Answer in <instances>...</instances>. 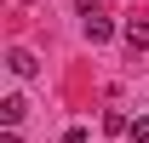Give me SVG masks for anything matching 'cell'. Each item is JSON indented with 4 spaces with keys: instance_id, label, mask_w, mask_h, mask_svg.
Here are the masks:
<instances>
[{
    "instance_id": "cell-1",
    "label": "cell",
    "mask_w": 149,
    "mask_h": 143,
    "mask_svg": "<svg viewBox=\"0 0 149 143\" xmlns=\"http://www.w3.org/2000/svg\"><path fill=\"white\" fill-rule=\"evenodd\" d=\"M80 29H86V40H92V46H103V40L115 35V17H109V12H103V6H97L92 17H80Z\"/></svg>"
},
{
    "instance_id": "cell-2",
    "label": "cell",
    "mask_w": 149,
    "mask_h": 143,
    "mask_svg": "<svg viewBox=\"0 0 149 143\" xmlns=\"http://www.w3.org/2000/svg\"><path fill=\"white\" fill-rule=\"evenodd\" d=\"M6 69L17 74V80H35V74H40V63H35V52H23V46H12V52H6Z\"/></svg>"
},
{
    "instance_id": "cell-3",
    "label": "cell",
    "mask_w": 149,
    "mask_h": 143,
    "mask_svg": "<svg viewBox=\"0 0 149 143\" xmlns=\"http://www.w3.org/2000/svg\"><path fill=\"white\" fill-rule=\"evenodd\" d=\"M23 115H29V103H23L17 92H12V97L0 103V120H6V126H23Z\"/></svg>"
},
{
    "instance_id": "cell-4",
    "label": "cell",
    "mask_w": 149,
    "mask_h": 143,
    "mask_svg": "<svg viewBox=\"0 0 149 143\" xmlns=\"http://www.w3.org/2000/svg\"><path fill=\"white\" fill-rule=\"evenodd\" d=\"M120 35H126V46H132V52H143V46H149V23H138V17H132Z\"/></svg>"
},
{
    "instance_id": "cell-5",
    "label": "cell",
    "mask_w": 149,
    "mask_h": 143,
    "mask_svg": "<svg viewBox=\"0 0 149 143\" xmlns=\"http://www.w3.org/2000/svg\"><path fill=\"white\" fill-rule=\"evenodd\" d=\"M126 126H132V120L120 115V109H109V115H103V132H115V137H126Z\"/></svg>"
},
{
    "instance_id": "cell-6",
    "label": "cell",
    "mask_w": 149,
    "mask_h": 143,
    "mask_svg": "<svg viewBox=\"0 0 149 143\" xmlns=\"http://www.w3.org/2000/svg\"><path fill=\"white\" fill-rule=\"evenodd\" d=\"M126 137H132V143H149V120H132V126H126Z\"/></svg>"
},
{
    "instance_id": "cell-7",
    "label": "cell",
    "mask_w": 149,
    "mask_h": 143,
    "mask_svg": "<svg viewBox=\"0 0 149 143\" xmlns=\"http://www.w3.org/2000/svg\"><path fill=\"white\" fill-rule=\"evenodd\" d=\"M97 6H103V0H74V17H92Z\"/></svg>"
},
{
    "instance_id": "cell-8",
    "label": "cell",
    "mask_w": 149,
    "mask_h": 143,
    "mask_svg": "<svg viewBox=\"0 0 149 143\" xmlns=\"http://www.w3.org/2000/svg\"><path fill=\"white\" fill-rule=\"evenodd\" d=\"M63 143H86V126H69V132H63Z\"/></svg>"
},
{
    "instance_id": "cell-9",
    "label": "cell",
    "mask_w": 149,
    "mask_h": 143,
    "mask_svg": "<svg viewBox=\"0 0 149 143\" xmlns=\"http://www.w3.org/2000/svg\"><path fill=\"white\" fill-rule=\"evenodd\" d=\"M6 143H23V137H17V126H6Z\"/></svg>"
}]
</instances>
